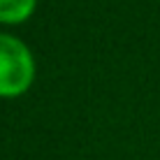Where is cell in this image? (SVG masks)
Returning <instances> with one entry per match:
<instances>
[{
	"label": "cell",
	"instance_id": "cell-1",
	"mask_svg": "<svg viewBox=\"0 0 160 160\" xmlns=\"http://www.w3.org/2000/svg\"><path fill=\"white\" fill-rule=\"evenodd\" d=\"M32 53L19 37L0 32V95H19L32 84Z\"/></svg>",
	"mask_w": 160,
	"mask_h": 160
},
{
	"label": "cell",
	"instance_id": "cell-2",
	"mask_svg": "<svg viewBox=\"0 0 160 160\" xmlns=\"http://www.w3.org/2000/svg\"><path fill=\"white\" fill-rule=\"evenodd\" d=\"M35 9V0H0V21L19 23L28 19Z\"/></svg>",
	"mask_w": 160,
	"mask_h": 160
}]
</instances>
